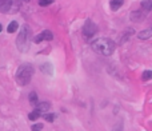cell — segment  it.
Masks as SVG:
<instances>
[{"label": "cell", "instance_id": "obj_1", "mask_svg": "<svg viewBox=\"0 0 152 131\" xmlns=\"http://www.w3.org/2000/svg\"><path fill=\"white\" fill-rule=\"evenodd\" d=\"M91 47L95 52L105 55V56H109L111 54H114L115 48H116V44H115L114 40L108 39V37H99V39L92 42Z\"/></svg>", "mask_w": 152, "mask_h": 131}, {"label": "cell", "instance_id": "obj_2", "mask_svg": "<svg viewBox=\"0 0 152 131\" xmlns=\"http://www.w3.org/2000/svg\"><path fill=\"white\" fill-rule=\"evenodd\" d=\"M33 66L32 64H23L20 66L17 71H16V83L19 86H27V84L31 82L32 76H33Z\"/></svg>", "mask_w": 152, "mask_h": 131}, {"label": "cell", "instance_id": "obj_3", "mask_svg": "<svg viewBox=\"0 0 152 131\" xmlns=\"http://www.w3.org/2000/svg\"><path fill=\"white\" fill-rule=\"evenodd\" d=\"M29 39H31V30L27 24L20 28V32L16 37V47L22 52H27L29 50Z\"/></svg>", "mask_w": 152, "mask_h": 131}, {"label": "cell", "instance_id": "obj_4", "mask_svg": "<svg viewBox=\"0 0 152 131\" xmlns=\"http://www.w3.org/2000/svg\"><path fill=\"white\" fill-rule=\"evenodd\" d=\"M82 31H83V36L88 40V39H91V37L98 32V25L92 22L91 19H87L86 23H84V25H83Z\"/></svg>", "mask_w": 152, "mask_h": 131}, {"label": "cell", "instance_id": "obj_5", "mask_svg": "<svg viewBox=\"0 0 152 131\" xmlns=\"http://www.w3.org/2000/svg\"><path fill=\"white\" fill-rule=\"evenodd\" d=\"M52 39H54V35H52V32L45 30V31L40 32V34L35 37V40H33V42H35L36 44H39V43H41V42H44V40L50 42V40H52Z\"/></svg>", "mask_w": 152, "mask_h": 131}, {"label": "cell", "instance_id": "obj_6", "mask_svg": "<svg viewBox=\"0 0 152 131\" xmlns=\"http://www.w3.org/2000/svg\"><path fill=\"white\" fill-rule=\"evenodd\" d=\"M147 13H148V12H146L144 9H137V11H133V12L131 13V19H132L133 22L140 23V22L144 20V18H146Z\"/></svg>", "mask_w": 152, "mask_h": 131}, {"label": "cell", "instance_id": "obj_7", "mask_svg": "<svg viewBox=\"0 0 152 131\" xmlns=\"http://www.w3.org/2000/svg\"><path fill=\"white\" fill-rule=\"evenodd\" d=\"M13 6V0H0V12L7 13L8 11H11Z\"/></svg>", "mask_w": 152, "mask_h": 131}, {"label": "cell", "instance_id": "obj_8", "mask_svg": "<svg viewBox=\"0 0 152 131\" xmlns=\"http://www.w3.org/2000/svg\"><path fill=\"white\" fill-rule=\"evenodd\" d=\"M137 37L140 40H147L149 37H152V28H147V30H143L137 34Z\"/></svg>", "mask_w": 152, "mask_h": 131}, {"label": "cell", "instance_id": "obj_9", "mask_svg": "<svg viewBox=\"0 0 152 131\" xmlns=\"http://www.w3.org/2000/svg\"><path fill=\"white\" fill-rule=\"evenodd\" d=\"M35 107H36V110H39V111L43 114V112H45V111H48V110H50L51 104L48 102H40V103H38Z\"/></svg>", "mask_w": 152, "mask_h": 131}, {"label": "cell", "instance_id": "obj_10", "mask_svg": "<svg viewBox=\"0 0 152 131\" xmlns=\"http://www.w3.org/2000/svg\"><path fill=\"white\" fill-rule=\"evenodd\" d=\"M140 7H142V9H144L146 12H149L152 9V0H143Z\"/></svg>", "mask_w": 152, "mask_h": 131}, {"label": "cell", "instance_id": "obj_11", "mask_svg": "<svg viewBox=\"0 0 152 131\" xmlns=\"http://www.w3.org/2000/svg\"><path fill=\"white\" fill-rule=\"evenodd\" d=\"M123 3H124V0H111V4H109V6H111L112 11H117V9L123 6Z\"/></svg>", "mask_w": 152, "mask_h": 131}, {"label": "cell", "instance_id": "obj_12", "mask_svg": "<svg viewBox=\"0 0 152 131\" xmlns=\"http://www.w3.org/2000/svg\"><path fill=\"white\" fill-rule=\"evenodd\" d=\"M40 70L44 74H47V75H52V72H54V70H52V66L50 64V63H44V64L40 67Z\"/></svg>", "mask_w": 152, "mask_h": 131}, {"label": "cell", "instance_id": "obj_13", "mask_svg": "<svg viewBox=\"0 0 152 131\" xmlns=\"http://www.w3.org/2000/svg\"><path fill=\"white\" fill-rule=\"evenodd\" d=\"M40 115H41V112L39 111V110H33L32 112H29V115H28V119L29 120H36L38 118H40Z\"/></svg>", "mask_w": 152, "mask_h": 131}, {"label": "cell", "instance_id": "obj_14", "mask_svg": "<svg viewBox=\"0 0 152 131\" xmlns=\"http://www.w3.org/2000/svg\"><path fill=\"white\" fill-rule=\"evenodd\" d=\"M17 28H19V24H17V22H15V20H13V22H11L10 24H8V27H7V31L10 32V34H12V32H15Z\"/></svg>", "mask_w": 152, "mask_h": 131}, {"label": "cell", "instance_id": "obj_15", "mask_svg": "<svg viewBox=\"0 0 152 131\" xmlns=\"http://www.w3.org/2000/svg\"><path fill=\"white\" fill-rule=\"evenodd\" d=\"M29 102H31L33 106H36V104L39 103V102H38V95H36L35 91H32V92L29 94Z\"/></svg>", "mask_w": 152, "mask_h": 131}, {"label": "cell", "instance_id": "obj_16", "mask_svg": "<svg viewBox=\"0 0 152 131\" xmlns=\"http://www.w3.org/2000/svg\"><path fill=\"white\" fill-rule=\"evenodd\" d=\"M142 79H143L144 82H146V80H149V79H152V71H149V70L144 71V72H143V75H142Z\"/></svg>", "mask_w": 152, "mask_h": 131}, {"label": "cell", "instance_id": "obj_17", "mask_svg": "<svg viewBox=\"0 0 152 131\" xmlns=\"http://www.w3.org/2000/svg\"><path fill=\"white\" fill-rule=\"evenodd\" d=\"M54 0H39V6L41 7H45V6H50Z\"/></svg>", "mask_w": 152, "mask_h": 131}, {"label": "cell", "instance_id": "obj_18", "mask_svg": "<svg viewBox=\"0 0 152 131\" xmlns=\"http://www.w3.org/2000/svg\"><path fill=\"white\" fill-rule=\"evenodd\" d=\"M44 119L47 122H54L55 120V114H45L44 115Z\"/></svg>", "mask_w": 152, "mask_h": 131}, {"label": "cell", "instance_id": "obj_19", "mask_svg": "<svg viewBox=\"0 0 152 131\" xmlns=\"http://www.w3.org/2000/svg\"><path fill=\"white\" fill-rule=\"evenodd\" d=\"M41 128H43V125H40V123L32 126V131H41Z\"/></svg>", "mask_w": 152, "mask_h": 131}, {"label": "cell", "instance_id": "obj_20", "mask_svg": "<svg viewBox=\"0 0 152 131\" xmlns=\"http://www.w3.org/2000/svg\"><path fill=\"white\" fill-rule=\"evenodd\" d=\"M112 131H124L123 130V125H121V123H117V125L114 127V130H112Z\"/></svg>", "mask_w": 152, "mask_h": 131}, {"label": "cell", "instance_id": "obj_21", "mask_svg": "<svg viewBox=\"0 0 152 131\" xmlns=\"http://www.w3.org/2000/svg\"><path fill=\"white\" fill-rule=\"evenodd\" d=\"M1 28H3V27H1V24H0V32H1Z\"/></svg>", "mask_w": 152, "mask_h": 131}]
</instances>
